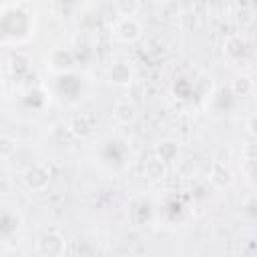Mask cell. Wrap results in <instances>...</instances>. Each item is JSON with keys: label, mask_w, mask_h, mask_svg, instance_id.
Segmentation results:
<instances>
[{"label": "cell", "mask_w": 257, "mask_h": 257, "mask_svg": "<svg viewBox=\"0 0 257 257\" xmlns=\"http://www.w3.org/2000/svg\"><path fill=\"white\" fill-rule=\"evenodd\" d=\"M116 32H118L120 38H124V40H133V38L139 36V24H137L135 20L126 18V20L120 22V26L116 28Z\"/></svg>", "instance_id": "cell-1"}, {"label": "cell", "mask_w": 257, "mask_h": 257, "mask_svg": "<svg viewBox=\"0 0 257 257\" xmlns=\"http://www.w3.org/2000/svg\"><path fill=\"white\" fill-rule=\"evenodd\" d=\"M116 6L124 16H131L137 10V0H116Z\"/></svg>", "instance_id": "cell-2"}]
</instances>
